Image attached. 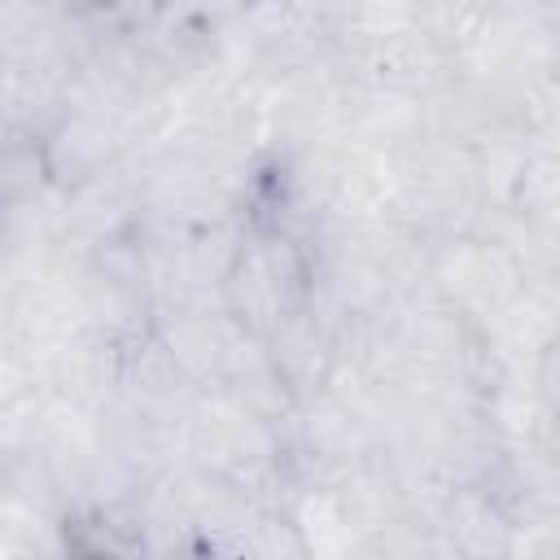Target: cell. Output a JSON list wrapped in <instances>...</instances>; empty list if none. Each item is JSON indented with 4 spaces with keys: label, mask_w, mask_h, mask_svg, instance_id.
<instances>
[{
    "label": "cell",
    "mask_w": 560,
    "mask_h": 560,
    "mask_svg": "<svg viewBox=\"0 0 560 560\" xmlns=\"http://www.w3.org/2000/svg\"><path fill=\"white\" fill-rule=\"evenodd\" d=\"M228 302L236 319L254 332H280L302 315L306 302V258L284 232L249 236L228 267Z\"/></svg>",
    "instance_id": "cell-1"
},
{
    "label": "cell",
    "mask_w": 560,
    "mask_h": 560,
    "mask_svg": "<svg viewBox=\"0 0 560 560\" xmlns=\"http://www.w3.org/2000/svg\"><path fill=\"white\" fill-rule=\"evenodd\" d=\"M44 184H48V144H44V136L26 118L0 109V210L26 201Z\"/></svg>",
    "instance_id": "cell-2"
}]
</instances>
